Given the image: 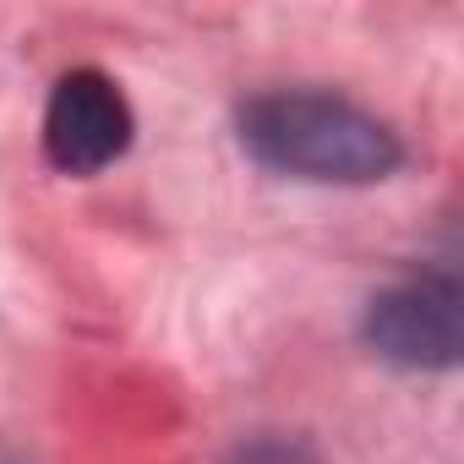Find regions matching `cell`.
<instances>
[{
    "label": "cell",
    "mask_w": 464,
    "mask_h": 464,
    "mask_svg": "<svg viewBox=\"0 0 464 464\" xmlns=\"http://www.w3.org/2000/svg\"><path fill=\"white\" fill-rule=\"evenodd\" d=\"M224 464H317V453L290 437H257V442H241Z\"/></svg>",
    "instance_id": "cell-4"
},
{
    "label": "cell",
    "mask_w": 464,
    "mask_h": 464,
    "mask_svg": "<svg viewBox=\"0 0 464 464\" xmlns=\"http://www.w3.org/2000/svg\"><path fill=\"white\" fill-rule=\"evenodd\" d=\"M241 148L279 175L323 180V186H372L388 180L404 159L388 121L339 99L279 88L241 104Z\"/></svg>",
    "instance_id": "cell-1"
},
{
    "label": "cell",
    "mask_w": 464,
    "mask_h": 464,
    "mask_svg": "<svg viewBox=\"0 0 464 464\" xmlns=\"http://www.w3.org/2000/svg\"><path fill=\"white\" fill-rule=\"evenodd\" d=\"M131 148V104L126 93L82 66V72H66L50 93V110H44V153L61 175H99L110 169L121 153Z\"/></svg>",
    "instance_id": "cell-3"
},
{
    "label": "cell",
    "mask_w": 464,
    "mask_h": 464,
    "mask_svg": "<svg viewBox=\"0 0 464 464\" xmlns=\"http://www.w3.org/2000/svg\"><path fill=\"white\" fill-rule=\"evenodd\" d=\"M366 344L404 372H448L464 350V290L453 274H415L372 295Z\"/></svg>",
    "instance_id": "cell-2"
}]
</instances>
